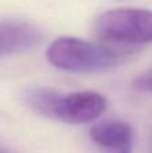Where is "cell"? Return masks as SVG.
<instances>
[{"mask_svg":"<svg viewBox=\"0 0 152 153\" xmlns=\"http://www.w3.org/2000/svg\"><path fill=\"white\" fill-rule=\"evenodd\" d=\"M133 50L89 42L80 38H58L46 51L54 67L72 73H98L125 63Z\"/></svg>","mask_w":152,"mask_h":153,"instance_id":"6da1fadb","label":"cell"},{"mask_svg":"<svg viewBox=\"0 0 152 153\" xmlns=\"http://www.w3.org/2000/svg\"><path fill=\"white\" fill-rule=\"evenodd\" d=\"M24 101L34 111L67 124H86L98 118L107 109V100L97 91L63 94L47 87H31Z\"/></svg>","mask_w":152,"mask_h":153,"instance_id":"7a4b0ae2","label":"cell"},{"mask_svg":"<svg viewBox=\"0 0 152 153\" xmlns=\"http://www.w3.org/2000/svg\"><path fill=\"white\" fill-rule=\"evenodd\" d=\"M93 34L96 38L109 43H152V11L142 8L107 11L96 19Z\"/></svg>","mask_w":152,"mask_h":153,"instance_id":"3957f363","label":"cell"},{"mask_svg":"<svg viewBox=\"0 0 152 153\" xmlns=\"http://www.w3.org/2000/svg\"><path fill=\"white\" fill-rule=\"evenodd\" d=\"M42 39V31L28 22L0 20V58L37 48Z\"/></svg>","mask_w":152,"mask_h":153,"instance_id":"277c9868","label":"cell"},{"mask_svg":"<svg viewBox=\"0 0 152 153\" xmlns=\"http://www.w3.org/2000/svg\"><path fill=\"white\" fill-rule=\"evenodd\" d=\"M90 140L109 153H132L133 130L124 121H102L89 132Z\"/></svg>","mask_w":152,"mask_h":153,"instance_id":"5b68a950","label":"cell"},{"mask_svg":"<svg viewBox=\"0 0 152 153\" xmlns=\"http://www.w3.org/2000/svg\"><path fill=\"white\" fill-rule=\"evenodd\" d=\"M133 86L140 91H152V69L143 75L137 76L133 82Z\"/></svg>","mask_w":152,"mask_h":153,"instance_id":"8992f818","label":"cell"},{"mask_svg":"<svg viewBox=\"0 0 152 153\" xmlns=\"http://www.w3.org/2000/svg\"><path fill=\"white\" fill-rule=\"evenodd\" d=\"M0 153H11V152H8V151H5V149H1V148H0Z\"/></svg>","mask_w":152,"mask_h":153,"instance_id":"52a82bcc","label":"cell"}]
</instances>
